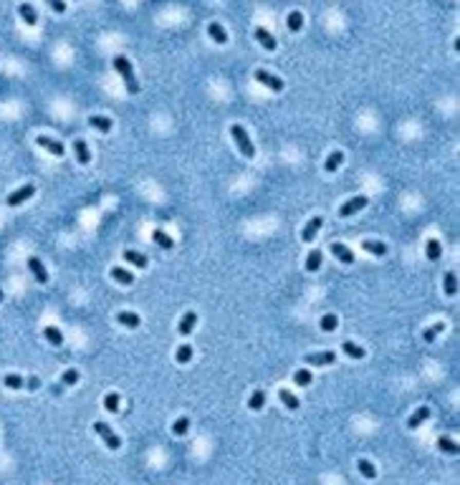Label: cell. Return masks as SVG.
<instances>
[{
	"mask_svg": "<svg viewBox=\"0 0 460 485\" xmlns=\"http://www.w3.org/2000/svg\"><path fill=\"white\" fill-rule=\"evenodd\" d=\"M3 384H5L8 389H23V387H26V379L18 377V374H5V377H3Z\"/></svg>",
	"mask_w": 460,
	"mask_h": 485,
	"instance_id": "obj_32",
	"label": "cell"
},
{
	"mask_svg": "<svg viewBox=\"0 0 460 485\" xmlns=\"http://www.w3.org/2000/svg\"><path fill=\"white\" fill-rule=\"evenodd\" d=\"M208 35L213 38L215 43H220V46H225V43H228V30L223 28V23H217V21L208 23Z\"/></svg>",
	"mask_w": 460,
	"mask_h": 485,
	"instance_id": "obj_14",
	"label": "cell"
},
{
	"mask_svg": "<svg viewBox=\"0 0 460 485\" xmlns=\"http://www.w3.org/2000/svg\"><path fill=\"white\" fill-rule=\"evenodd\" d=\"M195 321H197V313H195V311H187L182 319H180V326H177V331L182 333V336L192 333V329H195Z\"/></svg>",
	"mask_w": 460,
	"mask_h": 485,
	"instance_id": "obj_20",
	"label": "cell"
},
{
	"mask_svg": "<svg viewBox=\"0 0 460 485\" xmlns=\"http://www.w3.org/2000/svg\"><path fill=\"white\" fill-rule=\"evenodd\" d=\"M35 142H38V147H43L46 152H51L53 157H63V152H66V147H63L61 142H56L53 137H46V134H41Z\"/></svg>",
	"mask_w": 460,
	"mask_h": 485,
	"instance_id": "obj_8",
	"label": "cell"
},
{
	"mask_svg": "<svg viewBox=\"0 0 460 485\" xmlns=\"http://www.w3.org/2000/svg\"><path fill=\"white\" fill-rule=\"evenodd\" d=\"M187 430H190V417H180V420H175V424H172V432H175L177 437H182Z\"/></svg>",
	"mask_w": 460,
	"mask_h": 485,
	"instance_id": "obj_42",
	"label": "cell"
},
{
	"mask_svg": "<svg viewBox=\"0 0 460 485\" xmlns=\"http://www.w3.org/2000/svg\"><path fill=\"white\" fill-rule=\"evenodd\" d=\"M122 258L126 260V263L137 266V268H147V263H150V260H147V255H142V253H137V250H129V248L122 253Z\"/></svg>",
	"mask_w": 460,
	"mask_h": 485,
	"instance_id": "obj_17",
	"label": "cell"
},
{
	"mask_svg": "<svg viewBox=\"0 0 460 485\" xmlns=\"http://www.w3.org/2000/svg\"><path fill=\"white\" fill-rule=\"evenodd\" d=\"M43 336H46V341H48L51 346H61L63 344V333L59 326H46V329H43Z\"/></svg>",
	"mask_w": 460,
	"mask_h": 485,
	"instance_id": "obj_24",
	"label": "cell"
},
{
	"mask_svg": "<svg viewBox=\"0 0 460 485\" xmlns=\"http://www.w3.org/2000/svg\"><path fill=\"white\" fill-rule=\"evenodd\" d=\"M263 404H266V392H263V389H255V392L250 394V399H248V407H250L253 412H261Z\"/></svg>",
	"mask_w": 460,
	"mask_h": 485,
	"instance_id": "obj_30",
	"label": "cell"
},
{
	"mask_svg": "<svg viewBox=\"0 0 460 485\" xmlns=\"http://www.w3.org/2000/svg\"><path fill=\"white\" fill-rule=\"evenodd\" d=\"M357 465H359V473H362L364 478H369V480H374V478H377V468H374V465L369 462L367 457H362V460H359Z\"/></svg>",
	"mask_w": 460,
	"mask_h": 485,
	"instance_id": "obj_37",
	"label": "cell"
},
{
	"mask_svg": "<svg viewBox=\"0 0 460 485\" xmlns=\"http://www.w3.org/2000/svg\"><path fill=\"white\" fill-rule=\"evenodd\" d=\"M73 154L79 164H89L91 162V152L86 147V139H73Z\"/></svg>",
	"mask_w": 460,
	"mask_h": 485,
	"instance_id": "obj_12",
	"label": "cell"
},
{
	"mask_svg": "<svg viewBox=\"0 0 460 485\" xmlns=\"http://www.w3.org/2000/svg\"><path fill=\"white\" fill-rule=\"evenodd\" d=\"M79 377H81V374H79L76 369H66V371L61 374V384H66V387H73V384L79 382Z\"/></svg>",
	"mask_w": 460,
	"mask_h": 485,
	"instance_id": "obj_41",
	"label": "cell"
},
{
	"mask_svg": "<svg viewBox=\"0 0 460 485\" xmlns=\"http://www.w3.org/2000/svg\"><path fill=\"white\" fill-rule=\"evenodd\" d=\"M89 124H91L94 129H99V132H112V119L109 117H101V114H91L89 117Z\"/></svg>",
	"mask_w": 460,
	"mask_h": 485,
	"instance_id": "obj_27",
	"label": "cell"
},
{
	"mask_svg": "<svg viewBox=\"0 0 460 485\" xmlns=\"http://www.w3.org/2000/svg\"><path fill=\"white\" fill-rule=\"evenodd\" d=\"M253 76H255V81H261L263 86H268L271 91H283V89H286V84L278 79L276 73H268L266 68H255V73H253Z\"/></svg>",
	"mask_w": 460,
	"mask_h": 485,
	"instance_id": "obj_5",
	"label": "cell"
},
{
	"mask_svg": "<svg viewBox=\"0 0 460 485\" xmlns=\"http://www.w3.org/2000/svg\"><path fill=\"white\" fill-rule=\"evenodd\" d=\"M278 399H281L288 409H299V407H301L299 399H296V394H291L288 389H278Z\"/></svg>",
	"mask_w": 460,
	"mask_h": 485,
	"instance_id": "obj_33",
	"label": "cell"
},
{
	"mask_svg": "<svg viewBox=\"0 0 460 485\" xmlns=\"http://www.w3.org/2000/svg\"><path fill=\"white\" fill-rule=\"evenodd\" d=\"M255 38L261 41V46H263L266 51H276V48H278L276 38H273V35L268 33V30L263 28V26H258V28H255Z\"/></svg>",
	"mask_w": 460,
	"mask_h": 485,
	"instance_id": "obj_16",
	"label": "cell"
},
{
	"mask_svg": "<svg viewBox=\"0 0 460 485\" xmlns=\"http://www.w3.org/2000/svg\"><path fill=\"white\" fill-rule=\"evenodd\" d=\"M369 205V197L367 195H357V197H349L341 208H339V217H352L354 212H359V210H364Z\"/></svg>",
	"mask_w": 460,
	"mask_h": 485,
	"instance_id": "obj_4",
	"label": "cell"
},
{
	"mask_svg": "<svg viewBox=\"0 0 460 485\" xmlns=\"http://www.w3.org/2000/svg\"><path fill=\"white\" fill-rule=\"evenodd\" d=\"M286 26H288V30H291V33H299V30L304 28V15H301V10H291V13H288Z\"/></svg>",
	"mask_w": 460,
	"mask_h": 485,
	"instance_id": "obj_28",
	"label": "cell"
},
{
	"mask_svg": "<svg viewBox=\"0 0 460 485\" xmlns=\"http://www.w3.org/2000/svg\"><path fill=\"white\" fill-rule=\"evenodd\" d=\"M112 278H114L117 283H122V286H132V283H134V275L126 271V268H122V266H114V268H112Z\"/></svg>",
	"mask_w": 460,
	"mask_h": 485,
	"instance_id": "obj_23",
	"label": "cell"
},
{
	"mask_svg": "<svg viewBox=\"0 0 460 485\" xmlns=\"http://www.w3.org/2000/svg\"><path fill=\"white\" fill-rule=\"evenodd\" d=\"M26 387H28L31 392H35V389L41 387V379H38V377H31V379H26Z\"/></svg>",
	"mask_w": 460,
	"mask_h": 485,
	"instance_id": "obj_43",
	"label": "cell"
},
{
	"mask_svg": "<svg viewBox=\"0 0 460 485\" xmlns=\"http://www.w3.org/2000/svg\"><path fill=\"white\" fill-rule=\"evenodd\" d=\"M321 258H324V253H321L319 248H314V250L308 253V258H306V271L308 273L319 271V268H321Z\"/></svg>",
	"mask_w": 460,
	"mask_h": 485,
	"instance_id": "obj_26",
	"label": "cell"
},
{
	"mask_svg": "<svg viewBox=\"0 0 460 485\" xmlns=\"http://www.w3.org/2000/svg\"><path fill=\"white\" fill-rule=\"evenodd\" d=\"M293 382H296L299 387H308V384L314 382V377H311L308 369H296V371H293Z\"/></svg>",
	"mask_w": 460,
	"mask_h": 485,
	"instance_id": "obj_36",
	"label": "cell"
},
{
	"mask_svg": "<svg viewBox=\"0 0 460 485\" xmlns=\"http://www.w3.org/2000/svg\"><path fill=\"white\" fill-rule=\"evenodd\" d=\"M114 68L119 71L126 91H129V94H139V81H137V76H134V68H132L129 59H126V56H114Z\"/></svg>",
	"mask_w": 460,
	"mask_h": 485,
	"instance_id": "obj_1",
	"label": "cell"
},
{
	"mask_svg": "<svg viewBox=\"0 0 460 485\" xmlns=\"http://www.w3.org/2000/svg\"><path fill=\"white\" fill-rule=\"evenodd\" d=\"M28 268H31V273L35 275L38 283H48V271H46V266L41 263V258L31 255V258H28Z\"/></svg>",
	"mask_w": 460,
	"mask_h": 485,
	"instance_id": "obj_10",
	"label": "cell"
},
{
	"mask_svg": "<svg viewBox=\"0 0 460 485\" xmlns=\"http://www.w3.org/2000/svg\"><path fill=\"white\" fill-rule=\"evenodd\" d=\"M362 250L369 253V255H387V242L382 240H364L362 242Z\"/></svg>",
	"mask_w": 460,
	"mask_h": 485,
	"instance_id": "obj_19",
	"label": "cell"
},
{
	"mask_svg": "<svg viewBox=\"0 0 460 485\" xmlns=\"http://www.w3.org/2000/svg\"><path fill=\"white\" fill-rule=\"evenodd\" d=\"M425 255H428L430 260H440V255H443V245H440V240L430 238L428 245H425Z\"/></svg>",
	"mask_w": 460,
	"mask_h": 485,
	"instance_id": "obj_31",
	"label": "cell"
},
{
	"mask_svg": "<svg viewBox=\"0 0 460 485\" xmlns=\"http://www.w3.org/2000/svg\"><path fill=\"white\" fill-rule=\"evenodd\" d=\"M94 430H96V435H99V437L104 440V445H106L109 450H119V447H122V440H119V435H117V432H114V430H112V427H109L106 422L96 420V422H94Z\"/></svg>",
	"mask_w": 460,
	"mask_h": 485,
	"instance_id": "obj_3",
	"label": "cell"
},
{
	"mask_svg": "<svg viewBox=\"0 0 460 485\" xmlns=\"http://www.w3.org/2000/svg\"><path fill=\"white\" fill-rule=\"evenodd\" d=\"M341 351H344L349 359H364V357H367V349H364V346H359L357 341H349V339L341 344Z\"/></svg>",
	"mask_w": 460,
	"mask_h": 485,
	"instance_id": "obj_11",
	"label": "cell"
},
{
	"mask_svg": "<svg viewBox=\"0 0 460 485\" xmlns=\"http://www.w3.org/2000/svg\"><path fill=\"white\" fill-rule=\"evenodd\" d=\"M33 192H35V184H31V182H28V184H23V187H18L15 192H10V195H8V205H10V208L23 205L26 200H31V197H33Z\"/></svg>",
	"mask_w": 460,
	"mask_h": 485,
	"instance_id": "obj_6",
	"label": "cell"
},
{
	"mask_svg": "<svg viewBox=\"0 0 460 485\" xmlns=\"http://www.w3.org/2000/svg\"><path fill=\"white\" fill-rule=\"evenodd\" d=\"M321 225H324V217H321V215H314V217L306 222V228L301 230V240L311 242L314 238H316V233H319V228H321Z\"/></svg>",
	"mask_w": 460,
	"mask_h": 485,
	"instance_id": "obj_9",
	"label": "cell"
},
{
	"mask_svg": "<svg viewBox=\"0 0 460 485\" xmlns=\"http://www.w3.org/2000/svg\"><path fill=\"white\" fill-rule=\"evenodd\" d=\"M332 255H334V258H339L341 263H346V266H349V263H354V253H352V250H349L344 242H332Z\"/></svg>",
	"mask_w": 460,
	"mask_h": 485,
	"instance_id": "obj_15",
	"label": "cell"
},
{
	"mask_svg": "<svg viewBox=\"0 0 460 485\" xmlns=\"http://www.w3.org/2000/svg\"><path fill=\"white\" fill-rule=\"evenodd\" d=\"M152 240L159 245V248H164V250H170V248H175V240L162 230V228H157V230H152Z\"/></svg>",
	"mask_w": 460,
	"mask_h": 485,
	"instance_id": "obj_25",
	"label": "cell"
},
{
	"mask_svg": "<svg viewBox=\"0 0 460 485\" xmlns=\"http://www.w3.org/2000/svg\"><path fill=\"white\" fill-rule=\"evenodd\" d=\"M304 362L314 364V366H326V364L337 362V354H334L332 349H329V351H311V354H306V357H304Z\"/></svg>",
	"mask_w": 460,
	"mask_h": 485,
	"instance_id": "obj_7",
	"label": "cell"
},
{
	"mask_svg": "<svg viewBox=\"0 0 460 485\" xmlns=\"http://www.w3.org/2000/svg\"><path fill=\"white\" fill-rule=\"evenodd\" d=\"M175 359H177V364H187L192 359V346L190 344H180L177 351H175Z\"/></svg>",
	"mask_w": 460,
	"mask_h": 485,
	"instance_id": "obj_35",
	"label": "cell"
},
{
	"mask_svg": "<svg viewBox=\"0 0 460 485\" xmlns=\"http://www.w3.org/2000/svg\"><path fill=\"white\" fill-rule=\"evenodd\" d=\"M437 447H440L443 453H448V455H458V450H460L458 442L450 440V437H440V440H437Z\"/></svg>",
	"mask_w": 460,
	"mask_h": 485,
	"instance_id": "obj_34",
	"label": "cell"
},
{
	"mask_svg": "<svg viewBox=\"0 0 460 485\" xmlns=\"http://www.w3.org/2000/svg\"><path fill=\"white\" fill-rule=\"evenodd\" d=\"M321 331H337V326H339V319L334 316V313H326V316H321Z\"/></svg>",
	"mask_w": 460,
	"mask_h": 485,
	"instance_id": "obj_40",
	"label": "cell"
},
{
	"mask_svg": "<svg viewBox=\"0 0 460 485\" xmlns=\"http://www.w3.org/2000/svg\"><path fill=\"white\" fill-rule=\"evenodd\" d=\"M341 162H344V152L341 150H334L329 157H326V162H324V170L326 172H337L339 167H341Z\"/></svg>",
	"mask_w": 460,
	"mask_h": 485,
	"instance_id": "obj_21",
	"label": "cell"
},
{
	"mask_svg": "<svg viewBox=\"0 0 460 485\" xmlns=\"http://www.w3.org/2000/svg\"><path fill=\"white\" fill-rule=\"evenodd\" d=\"M440 331H445V321H437L435 326H430V329H425V331H422V339H425L428 344H432V341L437 339V333H440Z\"/></svg>",
	"mask_w": 460,
	"mask_h": 485,
	"instance_id": "obj_38",
	"label": "cell"
},
{
	"mask_svg": "<svg viewBox=\"0 0 460 485\" xmlns=\"http://www.w3.org/2000/svg\"><path fill=\"white\" fill-rule=\"evenodd\" d=\"M119 402H122V397L117 392L106 394L104 397V409H109V412H119Z\"/></svg>",
	"mask_w": 460,
	"mask_h": 485,
	"instance_id": "obj_39",
	"label": "cell"
},
{
	"mask_svg": "<svg viewBox=\"0 0 460 485\" xmlns=\"http://www.w3.org/2000/svg\"><path fill=\"white\" fill-rule=\"evenodd\" d=\"M425 420H430V407H428V404L417 407V409H415V412L410 415V420H407V427H410V430H417V427L425 422Z\"/></svg>",
	"mask_w": 460,
	"mask_h": 485,
	"instance_id": "obj_13",
	"label": "cell"
},
{
	"mask_svg": "<svg viewBox=\"0 0 460 485\" xmlns=\"http://www.w3.org/2000/svg\"><path fill=\"white\" fill-rule=\"evenodd\" d=\"M233 139H235V144H238V150L246 154L248 159H253L255 157V144L250 142V137H248V132H246V126L243 124H233Z\"/></svg>",
	"mask_w": 460,
	"mask_h": 485,
	"instance_id": "obj_2",
	"label": "cell"
},
{
	"mask_svg": "<svg viewBox=\"0 0 460 485\" xmlns=\"http://www.w3.org/2000/svg\"><path fill=\"white\" fill-rule=\"evenodd\" d=\"M18 13H21V18H23V23H26V26H35V23H38L35 8H33L31 3H21V5H18Z\"/></svg>",
	"mask_w": 460,
	"mask_h": 485,
	"instance_id": "obj_18",
	"label": "cell"
},
{
	"mask_svg": "<svg viewBox=\"0 0 460 485\" xmlns=\"http://www.w3.org/2000/svg\"><path fill=\"white\" fill-rule=\"evenodd\" d=\"M51 8H53L56 13H63V10H66V3H61V0H53V3H51Z\"/></svg>",
	"mask_w": 460,
	"mask_h": 485,
	"instance_id": "obj_44",
	"label": "cell"
},
{
	"mask_svg": "<svg viewBox=\"0 0 460 485\" xmlns=\"http://www.w3.org/2000/svg\"><path fill=\"white\" fill-rule=\"evenodd\" d=\"M117 321H119L122 326H126V329H139V316L132 313V311H119V313H117Z\"/></svg>",
	"mask_w": 460,
	"mask_h": 485,
	"instance_id": "obj_22",
	"label": "cell"
},
{
	"mask_svg": "<svg viewBox=\"0 0 460 485\" xmlns=\"http://www.w3.org/2000/svg\"><path fill=\"white\" fill-rule=\"evenodd\" d=\"M443 283H445L443 288H445L448 296H455V293H458V275H455L453 271H448L445 275H443Z\"/></svg>",
	"mask_w": 460,
	"mask_h": 485,
	"instance_id": "obj_29",
	"label": "cell"
},
{
	"mask_svg": "<svg viewBox=\"0 0 460 485\" xmlns=\"http://www.w3.org/2000/svg\"><path fill=\"white\" fill-rule=\"evenodd\" d=\"M3 296H5V293H3V288H0V303H3Z\"/></svg>",
	"mask_w": 460,
	"mask_h": 485,
	"instance_id": "obj_45",
	"label": "cell"
}]
</instances>
